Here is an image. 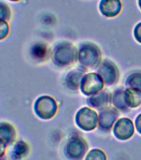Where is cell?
Segmentation results:
<instances>
[{
    "mask_svg": "<svg viewBox=\"0 0 141 160\" xmlns=\"http://www.w3.org/2000/svg\"><path fill=\"white\" fill-rule=\"evenodd\" d=\"M77 56V48L68 41L58 42L52 52V62L59 68H65L72 64L76 62Z\"/></svg>",
    "mask_w": 141,
    "mask_h": 160,
    "instance_id": "6da1fadb",
    "label": "cell"
},
{
    "mask_svg": "<svg viewBox=\"0 0 141 160\" xmlns=\"http://www.w3.org/2000/svg\"><path fill=\"white\" fill-rule=\"evenodd\" d=\"M77 58L82 67H98L101 59V51L92 42H84L80 46Z\"/></svg>",
    "mask_w": 141,
    "mask_h": 160,
    "instance_id": "7a4b0ae2",
    "label": "cell"
},
{
    "mask_svg": "<svg viewBox=\"0 0 141 160\" xmlns=\"http://www.w3.org/2000/svg\"><path fill=\"white\" fill-rule=\"evenodd\" d=\"M88 143L78 134H73L68 138L63 148L65 157L69 160H82L88 151Z\"/></svg>",
    "mask_w": 141,
    "mask_h": 160,
    "instance_id": "3957f363",
    "label": "cell"
},
{
    "mask_svg": "<svg viewBox=\"0 0 141 160\" xmlns=\"http://www.w3.org/2000/svg\"><path fill=\"white\" fill-rule=\"evenodd\" d=\"M33 109L39 118L50 119L54 117L57 111V102L50 96H41L35 101Z\"/></svg>",
    "mask_w": 141,
    "mask_h": 160,
    "instance_id": "277c9868",
    "label": "cell"
},
{
    "mask_svg": "<svg viewBox=\"0 0 141 160\" xmlns=\"http://www.w3.org/2000/svg\"><path fill=\"white\" fill-rule=\"evenodd\" d=\"M75 122L81 129L87 132L92 131L98 125V114L90 108H82L76 114Z\"/></svg>",
    "mask_w": 141,
    "mask_h": 160,
    "instance_id": "5b68a950",
    "label": "cell"
},
{
    "mask_svg": "<svg viewBox=\"0 0 141 160\" xmlns=\"http://www.w3.org/2000/svg\"><path fill=\"white\" fill-rule=\"evenodd\" d=\"M105 82L96 72H89L83 76L80 85L81 91L86 96H92L101 91Z\"/></svg>",
    "mask_w": 141,
    "mask_h": 160,
    "instance_id": "8992f818",
    "label": "cell"
},
{
    "mask_svg": "<svg viewBox=\"0 0 141 160\" xmlns=\"http://www.w3.org/2000/svg\"><path fill=\"white\" fill-rule=\"evenodd\" d=\"M97 73L101 77L105 84L113 85L119 78V70L116 65L110 59L103 60L98 66Z\"/></svg>",
    "mask_w": 141,
    "mask_h": 160,
    "instance_id": "52a82bcc",
    "label": "cell"
},
{
    "mask_svg": "<svg viewBox=\"0 0 141 160\" xmlns=\"http://www.w3.org/2000/svg\"><path fill=\"white\" fill-rule=\"evenodd\" d=\"M134 122L127 118L117 119L112 128L113 134L118 140L125 141L129 139L134 133Z\"/></svg>",
    "mask_w": 141,
    "mask_h": 160,
    "instance_id": "ba28073f",
    "label": "cell"
},
{
    "mask_svg": "<svg viewBox=\"0 0 141 160\" xmlns=\"http://www.w3.org/2000/svg\"><path fill=\"white\" fill-rule=\"evenodd\" d=\"M119 109L115 107H106L101 110L98 115V126L100 130L109 132L119 117Z\"/></svg>",
    "mask_w": 141,
    "mask_h": 160,
    "instance_id": "9c48e42d",
    "label": "cell"
},
{
    "mask_svg": "<svg viewBox=\"0 0 141 160\" xmlns=\"http://www.w3.org/2000/svg\"><path fill=\"white\" fill-rule=\"evenodd\" d=\"M122 9L120 0H101L99 10L102 15L107 18H114L119 14Z\"/></svg>",
    "mask_w": 141,
    "mask_h": 160,
    "instance_id": "30bf717a",
    "label": "cell"
},
{
    "mask_svg": "<svg viewBox=\"0 0 141 160\" xmlns=\"http://www.w3.org/2000/svg\"><path fill=\"white\" fill-rule=\"evenodd\" d=\"M86 69L83 68H77L70 71L65 78V86L71 90H77L80 88V85Z\"/></svg>",
    "mask_w": 141,
    "mask_h": 160,
    "instance_id": "8fae6325",
    "label": "cell"
},
{
    "mask_svg": "<svg viewBox=\"0 0 141 160\" xmlns=\"http://www.w3.org/2000/svg\"><path fill=\"white\" fill-rule=\"evenodd\" d=\"M110 100V95L109 92L101 90L96 94L90 96L87 98V102L90 107L96 108V109L101 110L105 108L108 107Z\"/></svg>",
    "mask_w": 141,
    "mask_h": 160,
    "instance_id": "7c38bea8",
    "label": "cell"
},
{
    "mask_svg": "<svg viewBox=\"0 0 141 160\" xmlns=\"http://www.w3.org/2000/svg\"><path fill=\"white\" fill-rule=\"evenodd\" d=\"M30 148L27 142L23 140H18L12 145V150L10 151V159L22 160L29 153Z\"/></svg>",
    "mask_w": 141,
    "mask_h": 160,
    "instance_id": "4fadbf2b",
    "label": "cell"
},
{
    "mask_svg": "<svg viewBox=\"0 0 141 160\" xmlns=\"http://www.w3.org/2000/svg\"><path fill=\"white\" fill-rule=\"evenodd\" d=\"M16 130L11 123L0 122V139L11 145L16 141Z\"/></svg>",
    "mask_w": 141,
    "mask_h": 160,
    "instance_id": "5bb4252c",
    "label": "cell"
},
{
    "mask_svg": "<svg viewBox=\"0 0 141 160\" xmlns=\"http://www.w3.org/2000/svg\"><path fill=\"white\" fill-rule=\"evenodd\" d=\"M125 99L129 108H138L141 104V90L128 88L125 90Z\"/></svg>",
    "mask_w": 141,
    "mask_h": 160,
    "instance_id": "9a60e30c",
    "label": "cell"
},
{
    "mask_svg": "<svg viewBox=\"0 0 141 160\" xmlns=\"http://www.w3.org/2000/svg\"><path fill=\"white\" fill-rule=\"evenodd\" d=\"M112 103L117 109L123 111V112L128 111L129 107L127 106L126 102H125V90L123 88H119L115 91L114 94L112 96Z\"/></svg>",
    "mask_w": 141,
    "mask_h": 160,
    "instance_id": "2e32d148",
    "label": "cell"
},
{
    "mask_svg": "<svg viewBox=\"0 0 141 160\" xmlns=\"http://www.w3.org/2000/svg\"><path fill=\"white\" fill-rule=\"evenodd\" d=\"M31 55L37 61H44L48 56V48L42 42H37L32 46Z\"/></svg>",
    "mask_w": 141,
    "mask_h": 160,
    "instance_id": "e0dca14e",
    "label": "cell"
},
{
    "mask_svg": "<svg viewBox=\"0 0 141 160\" xmlns=\"http://www.w3.org/2000/svg\"><path fill=\"white\" fill-rule=\"evenodd\" d=\"M126 87L141 90V71L137 70L130 72L125 79Z\"/></svg>",
    "mask_w": 141,
    "mask_h": 160,
    "instance_id": "ac0fdd59",
    "label": "cell"
},
{
    "mask_svg": "<svg viewBox=\"0 0 141 160\" xmlns=\"http://www.w3.org/2000/svg\"><path fill=\"white\" fill-rule=\"evenodd\" d=\"M85 160H107L106 154L99 148H94L88 152Z\"/></svg>",
    "mask_w": 141,
    "mask_h": 160,
    "instance_id": "d6986e66",
    "label": "cell"
},
{
    "mask_svg": "<svg viewBox=\"0 0 141 160\" xmlns=\"http://www.w3.org/2000/svg\"><path fill=\"white\" fill-rule=\"evenodd\" d=\"M11 8L8 5L0 0V21H8L11 18Z\"/></svg>",
    "mask_w": 141,
    "mask_h": 160,
    "instance_id": "ffe728a7",
    "label": "cell"
},
{
    "mask_svg": "<svg viewBox=\"0 0 141 160\" xmlns=\"http://www.w3.org/2000/svg\"><path fill=\"white\" fill-rule=\"evenodd\" d=\"M9 32V26L7 21H0V40L7 37Z\"/></svg>",
    "mask_w": 141,
    "mask_h": 160,
    "instance_id": "44dd1931",
    "label": "cell"
},
{
    "mask_svg": "<svg viewBox=\"0 0 141 160\" xmlns=\"http://www.w3.org/2000/svg\"><path fill=\"white\" fill-rule=\"evenodd\" d=\"M134 38L137 40V42L141 43V22L137 23L134 29Z\"/></svg>",
    "mask_w": 141,
    "mask_h": 160,
    "instance_id": "7402d4cb",
    "label": "cell"
},
{
    "mask_svg": "<svg viewBox=\"0 0 141 160\" xmlns=\"http://www.w3.org/2000/svg\"><path fill=\"white\" fill-rule=\"evenodd\" d=\"M7 143L0 139V160H2L7 149Z\"/></svg>",
    "mask_w": 141,
    "mask_h": 160,
    "instance_id": "603a6c76",
    "label": "cell"
},
{
    "mask_svg": "<svg viewBox=\"0 0 141 160\" xmlns=\"http://www.w3.org/2000/svg\"><path fill=\"white\" fill-rule=\"evenodd\" d=\"M134 127L136 128L137 132H139V134H141V113L139 114L135 118L134 121Z\"/></svg>",
    "mask_w": 141,
    "mask_h": 160,
    "instance_id": "cb8c5ba5",
    "label": "cell"
},
{
    "mask_svg": "<svg viewBox=\"0 0 141 160\" xmlns=\"http://www.w3.org/2000/svg\"><path fill=\"white\" fill-rule=\"evenodd\" d=\"M9 2H19L21 0H8Z\"/></svg>",
    "mask_w": 141,
    "mask_h": 160,
    "instance_id": "d4e9b609",
    "label": "cell"
},
{
    "mask_svg": "<svg viewBox=\"0 0 141 160\" xmlns=\"http://www.w3.org/2000/svg\"><path fill=\"white\" fill-rule=\"evenodd\" d=\"M138 5H139V8L141 9V0H138Z\"/></svg>",
    "mask_w": 141,
    "mask_h": 160,
    "instance_id": "484cf974",
    "label": "cell"
}]
</instances>
